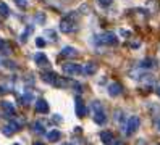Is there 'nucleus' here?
<instances>
[{
  "label": "nucleus",
  "mask_w": 160,
  "mask_h": 145,
  "mask_svg": "<svg viewBox=\"0 0 160 145\" xmlns=\"http://www.w3.org/2000/svg\"><path fill=\"white\" fill-rule=\"evenodd\" d=\"M118 37L113 32H103L100 36H96V44L99 45H117Z\"/></svg>",
  "instance_id": "f03ea898"
},
{
  "label": "nucleus",
  "mask_w": 160,
  "mask_h": 145,
  "mask_svg": "<svg viewBox=\"0 0 160 145\" xmlns=\"http://www.w3.org/2000/svg\"><path fill=\"white\" fill-rule=\"evenodd\" d=\"M34 145H44V143H41V142H36Z\"/></svg>",
  "instance_id": "2f4dec72"
},
{
  "label": "nucleus",
  "mask_w": 160,
  "mask_h": 145,
  "mask_svg": "<svg viewBox=\"0 0 160 145\" xmlns=\"http://www.w3.org/2000/svg\"><path fill=\"white\" fill-rule=\"evenodd\" d=\"M34 61L37 63V66H49L50 63H49V58H47L44 53H36L34 55Z\"/></svg>",
  "instance_id": "0eeeda50"
},
{
  "label": "nucleus",
  "mask_w": 160,
  "mask_h": 145,
  "mask_svg": "<svg viewBox=\"0 0 160 145\" xmlns=\"http://www.w3.org/2000/svg\"><path fill=\"white\" fill-rule=\"evenodd\" d=\"M139 124H141V119L138 118V116H131V118L128 119V123H126V129H125L126 135H133L138 131Z\"/></svg>",
  "instance_id": "20e7f679"
},
{
  "label": "nucleus",
  "mask_w": 160,
  "mask_h": 145,
  "mask_svg": "<svg viewBox=\"0 0 160 145\" xmlns=\"http://www.w3.org/2000/svg\"><path fill=\"white\" fill-rule=\"evenodd\" d=\"M157 63L154 58H146V60H142L139 63V68H142V70H150V68H155Z\"/></svg>",
  "instance_id": "9b49d317"
},
{
  "label": "nucleus",
  "mask_w": 160,
  "mask_h": 145,
  "mask_svg": "<svg viewBox=\"0 0 160 145\" xmlns=\"http://www.w3.org/2000/svg\"><path fill=\"white\" fill-rule=\"evenodd\" d=\"M32 31V27H29V29H26V31L21 34V37H20V42H26V39H28V36H29V32Z\"/></svg>",
  "instance_id": "5701e85b"
},
{
  "label": "nucleus",
  "mask_w": 160,
  "mask_h": 145,
  "mask_svg": "<svg viewBox=\"0 0 160 145\" xmlns=\"http://www.w3.org/2000/svg\"><path fill=\"white\" fill-rule=\"evenodd\" d=\"M32 131L37 132V134H44V124H42L41 121H36V123L32 124Z\"/></svg>",
  "instance_id": "a211bd4d"
},
{
  "label": "nucleus",
  "mask_w": 160,
  "mask_h": 145,
  "mask_svg": "<svg viewBox=\"0 0 160 145\" xmlns=\"http://www.w3.org/2000/svg\"><path fill=\"white\" fill-rule=\"evenodd\" d=\"M0 105H2V110L5 111V116H8V118H10V116L15 114V105H13V103L3 100V102H0Z\"/></svg>",
  "instance_id": "423d86ee"
},
{
  "label": "nucleus",
  "mask_w": 160,
  "mask_h": 145,
  "mask_svg": "<svg viewBox=\"0 0 160 145\" xmlns=\"http://www.w3.org/2000/svg\"><path fill=\"white\" fill-rule=\"evenodd\" d=\"M108 94H110L112 97L120 95V94H121V85H120L118 82H112V84L108 85Z\"/></svg>",
  "instance_id": "ddd939ff"
},
{
  "label": "nucleus",
  "mask_w": 160,
  "mask_h": 145,
  "mask_svg": "<svg viewBox=\"0 0 160 145\" xmlns=\"http://www.w3.org/2000/svg\"><path fill=\"white\" fill-rule=\"evenodd\" d=\"M155 94H157V95H158V97H160V84H158V85H157V87H155Z\"/></svg>",
  "instance_id": "bb28decb"
},
{
  "label": "nucleus",
  "mask_w": 160,
  "mask_h": 145,
  "mask_svg": "<svg viewBox=\"0 0 160 145\" xmlns=\"http://www.w3.org/2000/svg\"><path fill=\"white\" fill-rule=\"evenodd\" d=\"M44 37H47L49 41H52V42H57V32L53 31V29H45L44 31Z\"/></svg>",
  "instance_id": "f3484780"
},
{
  "label": "nucleus",
  "mask_w": 160,
  "mask_h": 145,
  "mask_svg": "<svg viewBox=\"0 0 160 145\" xmlns=\"http://www.w3.org/2000/svg\"><path fill=\"white\" fill-rule=\"evenodd\" d=\"M78 29V13L71 12L60 21V31L65 34H71Z\"/></svg>",
  "instance_id": "f257e3e1"
},
{
  "label": "nucleus",
  "mask_w": 160,
  "mask_h": 145,
  "mask_svg": "<svg viewBox=\"0 0 160 145\" xmlns=\"http://www.w3.org/2000/svg\"><path fill=\"white\" fill-rule=\"evenodd\" d=\"M36 110L39 113H49V103H47L44 99H39L36 102Z\"/></svg>",
  "instance_id": "9d476101"
},
{
  "label": "nucleus",
  "mask_w": 160,
  "mask_h": 145,
  "mask_svg": "<svg viewBox=\"0 0 160 145\" xmlns=\"http://www.w3.org/2000/svg\"><path fill=\"white\" fill-rule=\"evenodd\" d=\"M96 71H97V65H96V63H92V61L86 63V66L82 68V73L86 74V76H92V74H96Z\"/></svg>",
  "instance_id": "1a4fd4ad"
},
{
  "label": "nucleus",
  "mask_w": 160,
  "mask_h": 145,
  "mask_svg": "<svg viewBox=\"0 0 160 145\" xmlns=\"http://www.w3.org/2000/svg\"><path fill=\"white\" fill-rule=\"evenodd\" d=\"M60 137H62V134H60V131H57V129L47 132V139H49L50 142H57V140H60Z\"/></svg>",
  "instance_id": "dca6fc26"
},
{
  "label": "nucleus",
  "mask_w": 160,
  "mask_h": 145,
  "mask_svg": "<svg viewBox=\"0 0 160 145\" xmlns=\"http://www.w3.org/2000/svg\"><path fill=\"white\" fill-rule=\"evenodd\" d=\"M36 45H37V47H44V45H45V39H42V37H37Z\"/></svg>",
  "instance_id": "a878e982"
},
{
  "label": "nucleus",
  "mask_w": 160,
  "mask_h": 145,
  "mask_svg": "<svg viewBox=\"0 0 160 145\" xmlns=\"http://www.w3.org/2000/svg\"><path fill=\"white\" fill-rule=\"evenodd\" d=\"M2 44H3V41H2V39H0V47H2Z\"/></svg>",
  "instance_id": "473e14b6"
},
{
  "label": "nucleus",
  "mask_w": 160,
  "mask_h": 145,
  "mask_svg": "<svg viewBox=\"0 0 160 145\" xmlns=\"http://www.w3.org/2000/svg\"><path fill=\"white\" fill-rule=\"evenodd\" d=\"M86 106H84V102L79 99V97H78V99H76V114L78 116H84V114H86Z\"/></svg>",
  "instance_id": "2eb2a0df"
},
{
  "label": "nucleus",
  "mask_w": 160,
  "mask_h": 145,
  "mask_svg": "<svg viewBox=\"0 0 160 145\" xmlns=\"http://www.w3.org/2000/svg\"><path fill=\"white\" fill-rule=\"evenodd\" d=\"M13 2L20 7V8H26V7H28V0H13Z\"/></svg>",
  "instance_id": "393cba45"
},
{
  "label": "nucleus",
  "mask_w": 160,
  "mask_h": 145,
  "mask_svg": "<svg viewBox=\"0 0 160 145\" xmlns=\"http://www.w3.org/2000/svg\"><path fill=\"white\" fill-rule=\"evenodd\" d=\"M57 79H58V76L55 74L53 71H49V73H44V74H42V81H45L47 84H52V85H55Z\"/></svg>",
  "instance_id": "6e6552de"
},
{
  "label": "nucleus",
  "mask_w": 160,
  "mask_h": 145,
  "mask_svg": "<svg viewBox=\"0 0 160 145\" xmlns=\"http://www.w3.org/2000/svg\"><path fill=\"white\" fill-rule=\"evenodd\" d=\"M53 119L57 121V123H62V118H60V116H53Z\"/></svg>",
  "instance_id": "cd10ccee"
},
{
  "label": "nucleus",
  "mask_w": 160,
  "mask_h": 145,
  "mask_svg": "<svg viewBox=\"0 0 160 145\" xmlns=\"http://www.w3.org/2000/svg\"><path fill=\"white\" fill-rule=\"evenodd\" d=\"M63 145H73V143H63Z\"/></svg>",
  "instance_id": "72a5a7b5"
},
{
  "label": "nucleus",
  "mask_w": 160,
  "mask_h": 145,
  "mask_svg": "<svg viewBox=\"0 0 160 145\" xmlns=\"http://www.w3.org/2000/svg\"><path fill=\"white\" fill-rule=\"evenodd\" d=\"M63 73L67 76H78L82 73V68L76 63H67V65H63Z\"/></svg>",
  "instance_id": "39448f33"
},
{
  "label": "nucleus",
  "mask_w": 160,
  "mask_h": 145,
  "mask_svg": "<svg viewBox=\"0 0 160 145\" xmlns=\"http://www.w3.org/2000/svg\"><path fill=\"white\" fill-rule=\"evenodd\" d=\"M0 48H2V50H0V52H2L3 55H10V53H12V47L8 45L7 42H3V44H2V47H0Z\"/></svg>",
  "instance_id": "412c9836"
},
{
  "label": "nucleus",
  "mask_w": 160,
  "mask_h": 145,
  "mask_svg": "<svg viewBox=\"0 0 160 145\" xmlns=\"http://www.w3.org/2000/svg\"><path fill=\"white\" fill-rule=\"evenodd\" d=\"M112 145H123V143H121V142H113Z\"/></svg>",
  "instance_id": "c756f323"
},
{
  "label": "nucleus",
  "mask_w": 160,
  "mask_h": 145,
  "mask_svg": "<svg viewBox=\"0 0 160 145\" xmlns=\"http://www.w3.org/2000/svg\"><path fill=\"white\" fill-rule=\"evenodd\" d=\"M2 94H5V89H3V87H0V95H2Z\"/></svg>",
  "instance_id": "c85d7f7f"
},
{
  "label": "nucleus",
  "mask_w": 160,
  "mask_h": 145,
  "mask_svg": "<svg viewBox=\"0 0 160 145\" xmlns=\"http://www.w3.org/2000/svg\"><path fill=\"white\" fill-rule=\"evenodd\" d=\"M34 19H36V23H44V21H45V15H44V13H37V15L34 16Z\"/></svg>",
  "instance_id": "b1692460"
},
{
  "label": "nucleus",
  "mask_w": 160,
  "mask_h": 145,
  "mask_svg": "<svg viewBox=\"0 0 160 145\" xmlns=\"http://www.w3.org/2000/svg\"><path fill=\"white\" fill-rule=\"evenodd\" d=\"M97 3H99L102 8H107V7H110L112 3H113V0H97Z\"/></svg>",
  "instance_id": "4be33fe9"
},
{
  "label": "nucleus",
  "mask_w": 160,
  "mask_h": 145,
  "mask_svg": "<svg viewBox=\"0 0 160 145\" xmlns=\"http://www.w3.org/2000/svg\"><path fill=\"white\" fill-rule=\"evenodd\" d=\"M157 128H158V131H160V119L157 121Z\"/></svg>",
  "instance_id": "7c9ffc66"
},
{
  "label": "nucleus",
  "mask_w": 160,
  "mask_h": 145,
  "mask_svg": "<svg viewBox=\"0 0 160 145\" xmlns=\"http://www.w3.org/2000/svg\"><path fill=\"white\" fill-rule=\"evenodd\" d=\"M92 110H94V121H96L97 124H105V121H107V116H105V113H103V110H102V105H100V102H92Z\"/></svg>",
  "instance_id": "7ed1b4c3"
},
{
  "label": "nucleus",
  "mask_w": 160,
  "mask_h": 145,
  "mask_svg": "<svg viewBox=\"0 0 160 145\" xmlns=\"http://www.w3.org/2000/svg\"><path fill=\"white\" fill-rule=\"evenodd\" d=\"M158 145H160V143H158Z\"/></svg>",
  "instance_id": "f704fd0d"
},
{
  "label": "nucleus",
  "mask_w": 160,
  "mask_h": 145,
  "mask_svg": "<svg viewBox=\"0 0 160 145\" xmlns=\"http://www.w3.org/2000/svg\"><path fill=\"white\" fill-rule=\"evenodd\" d=\"M100 139H102L103 143L110 145V143H113V134H112L110 131H103V132L100 134Z\"/></svg>",
  "instance_id": "4468645a"
},
{
  "label": "nucleus",
  "mask_w": 160,
  "mask_h": 145,
  "mask_svg": "<svg viewBox=\"0 0 160 145\" xmlns=\"http://www.w3.org/2000/svg\"><path fill=\"white\" fill-rule=\"evenodd\" d=\"M31 100H32V92L31 90H26V94L23 95V103L28 105V103H31Z\"/></svg>",
  "instance_id": "aec40b11"
},
{
  "label": "nucleus",
  "mask_w": 160,
  "mask_h": 145,
  "mask_svg": "<svg viewBox=\"0 0 160 145\" xmlns=\"http://www.w3.org/2000/svg\"><path fill=\"white\" fill-rule=\"evenodd\" d=\"M62 56L74 58V56H78V50H76V48H73V47H63V50H62Z\"/></svg>",
  "instance_id": "f8f14e48"
},
{
  "label": "nucleus",
  "mask_w": 160,
  "mask_h": 145,
  "mask_svg": "<svg viewBox=\"0 0 160 145\" xmlns=\"http://www.w3.org/2000/svg\"><path fill=\"white\" fill-rule=\"evenodd\" d=\"M0 15H2L3 18H7L8 15H10V10H8L7 3H3V2H0Z\"/></svg>",
  "instance_id": "6ab92c4d"
}]
</instances>
